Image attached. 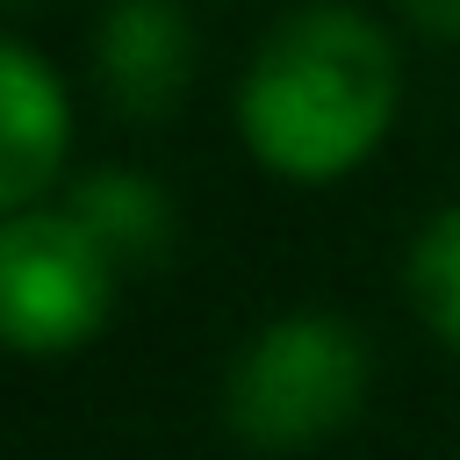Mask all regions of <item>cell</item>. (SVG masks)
<instances>
[{"instance_id": "6da1fadb", "label": "cell", "mask_w": 460, "mask_h": 460, "mask_svg": "<svg viewBox=\"0 0 460 460\" xmlns=\"http://www.w3.org/2000/svg\"><path fill=\"white\" fill-rule=\"evenodd\" d=\"M395 115V50L352 7L288 14L237 93L244 144L288 180H331L359 165Z\"/></svg>"}, {"instance_id": "7a4b0ae2", "label": "cell", "mask_w": 460, "mask_h": 460, "mask_svg": "<svg viewBox=\"0 0 460 460\" xmlns=\"http://www.w3.org/2000/svg\"><path fill=\"white\" fill-rule=\"evenodd\" d=\"M367 395V345L352 323L323 316V309H302V316H280L266 323L244 359L230 367V424L244 446H266V453H302L316 438H331Z\"/></svg>"}, {"instance_id": "3957f363", "label": "cell", "mask_w": 460, "mask_h": 460, "mask_svg": "<svg viewBox=\"0 0 460 460\" xmlns=\"http://www.w3.org/2000/svg\"><path fill=\"white\" fill-rule=\"evenodd\" d=\"M115 295V259L65 216L22 208L0 230V331L22 352H65L101 331Z\"/></svg>"}, {"instance_id": "277c9868", "label": "cell", "mask_w": 460, "mask_h": 460, "mask_svg": "<svg viewBox=\"0 0 460 460\" xmlns=\"http://www.w3.org/2000/svg\"><path fill=\"white\" fill-rule=\"evenodd\" d=\"M93 72L122 115H165L194 72L187 14L172 0H115L93 36Z\"/></svg>"}, {"instance_id": "5b68a950", "label": "cell", "mask_w": 460, "mask_h": 460, "mask_svg": "<svg viewBox=\"0 0 460 460\" xmlns=\"http://www.w3.org/2000/svg\"><path fill=\"white\" fill-rule=\"evenodd\" d=\"M58 151H65V93L22 43H7L0 50V201L7 216H22L43 194V180L58 172Z\"/></svg>"}, {"instance_id": "8992f818", "label": "cell", "mask_w": 460, "mask_h": 460, "mask_svg": "<svg viewBox=\"0 0 460 460\" xmlns=\"http://www.w3.org/2000/svg\"><path fill=\"white\" fill-rule=\"evenodd\" d=\"M65 216L115 259V273L122 266H151L172 244V201L144 172H93V180H79Z\"/></svg>"}, {"instance_id": "52a82bcc", "label": "cell", "mask_w": 460, "mask_h": 460, "mask_svg": "<svg viewBox=\"0 0 460 460\" xmlns=\"http://www.w3.org/2000/svg\"><path fill=\"white\" fill-rule=\"evenodd\" d=\"M410 302H417V316L446 345H460V208H446L417 237V252H410Z\"/></svg>"}, {"instance_id": "ba28073f", "label": "cell", "mask_w": 460, "mask_h": 460, "mask_svg": "<svg viewBox=\"0 0 460 460\" xmlns=\"http://www.w3.org/2000/svg\"><path fill=\"white\" fill-rule=\"evenodd\" d=\"M402 14L424 36H460V0H402Z\"/></svg>"}]
</instances>
